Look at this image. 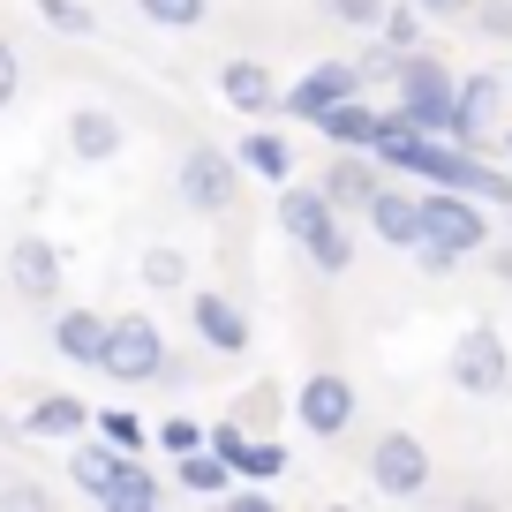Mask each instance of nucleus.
<instances>
[{
    "label": "nucleus",
    "mask_w": 512,
    "mask_h": 512,
    "mask_svg": "<svg viewBox=\"0 0 512 512\" xmlns=\"http://www.w3.org/2000/svg\"><path fill=\"white\" fill-rule=\"evenodd\" d=\"M53 347L91 369L98 347H106V317H98V309H61V317H53Z\"/></svg>",
    "instance_id": "obj_20"
},
{
    "label": "nucleus",
    "mask_w": 512,
    "mask_h": 512,
    "mask_svg": "<svg viewBox=\"0 0 512 512\" xmlns=\"http://www.w3.org/2000/svg\"><path fill=\"white\" fill-rule=\"evenodd\" d=\"M294 422H302L309 437H339L354 422V384L339 377V369H309L302 392H294Z\"/></svg>",
    "instance_id": "obj_9"
},
{
    "label": "nucleus",
    "mask_w": 512,
    "mask_h": 512,
    "mask_svg": "<svg viewBox=\"0 0 512 512\" xmlns=\"http://www.w3.org/2000/svg\"><path fill=\"white\" fill-rule=\"evenodd\" d=\"M279 226H287L294 249H309L317 234L339 226V211H332V196H324L317 181H309V189H302V181H279Z\"/></svg>",
    "instance_id": "obj_13"
},
{
    "label": "nucleus",
    "mask_w": 512,
    "mask_h": 512,
    "mask_svg": "<svg viewBox=\"0 0 512 512\" xmlns=\"http://www.w3.org/2000/svg\"><path fill=\"white\" fill-rule=\"evenodd\" d=\"M369 482H377L384 497H422L430 490V445H422L415 430H384L377 445H369Z\"/></svg>",
    "instance_id": "obj_6"
},
{
    "label": "nucleus",
    "mask_w": 512,
    "mask_h": 512,
    "mask_svg": "<svg viewBox=\"0 0 512 512\" xmlns=\"http://www.w3.org/2000/svg\"><path fill=\"white\" fill-rule=\"evenodd\" d=\"M415 8H422V16H460L467 0H415Z\"/></svg>",
    "instance_id": "obj_39"
},
{
    "label": "nucleus",
    "mask_w": 512,
    "mask_h": 512,
    "mask_svg": "<svg viewBox=\"0 0 512 512\" xmlns=\"http://www.w3.org/2000/svg\"><path fill=\"white\" fill-rule=\"evenodd\" d=\"M377 121H384V106H369V98L354 91V98H339L332 113H317L309 128H317L332 151H369V144H377Z\"/></svg>",
    "instance_id": "obj_17"
},
{
    "label": "nucleus",
    "mask_w": 512,
    "mask_h": 512,
    "mask_svg": "<svg viewBox=\"0 0 512 512\" xmlns=\"http://www.w3.org/2000/svg\"><path fill=\"white\" fill-rule=\"evenodd\" d=\"M354 68H362V83H392V76H400V46H369Z\"/></svg>",
    "instance_id": "obj_33"
},
{
    "label": "nucleus",
    "mask_w": 512,
    "mask_h": 512,
    "mask_svg": "<svg viewBox=\"0 0 512 512\" xmlns=\"http://www.w3.org/2000/svg\"><path fill=\"white\" fill-rule=\"evenodd\" d=\"M226 505H234V512H272V497L256 490V482H241V490H226Z\"/></svg>",
    "instance_id": "obj_38"
},
{
    "label": "nucleus",
    "mask_w": 512,
    "mask_h": 512,
    "mask_svg": "<svg viewBox=\"0 0 512 512\" xmlns=\"http://www.w3.org/2000/svg\"><path fill=\"white\" fill-rule=\"evenodd\" d=\"M309 264H317L324 279H339V272H347V264H354V234H347V226H332V234H317V241H309Z\"/></svg>",
    "instance_id": "obj_29"
},
{
    "label": "nucleus",
    "mask_w": 512,
    "mask_h": 512,
    "mask_svg": "<svg viewBox=\"0 0 512 512\" xmlns=\"http://www.w3.org/2000/svg\"><path fill=\"white\" fill-rule=\"evenodd\" d=\"M144 287H166V294L189 287V256H181L174 241H151L144 249Z\"/></svg>",
    "instance_id": "obj_25"
},
{
    "label": "nucleus",
    "mask_w": 512,
    "mask_h": 512,
    "mask_svg": "<svg viewBox=\"0 0 512 512\" xmlns=\"http://www.w3.org/2000/svg\"><path fill=\"white\" fill-rule=\"evenodd\" d=\"M384 181V166L369 159V151H339V159H324V174H317V189L332 196V211L347 219V211H362L369 204V189Z\"/></svg>",
    "instance_id": "obj_14"
},
{
    "label": "nucleus",
    "mask_w": 512,
    "mask_h": 512,
    "mask_svg": "<svg viewBox=\"0 0 512 512\" xmlns=\"http://www.w3.org/2000/svg\"><path fill=\"white\" fill-rule=\"evenodd\" d=\"M324 16L347 23V31H377V23H384V0H324Z\"/></svg>",
    "instance_id": "obj_32"
},
{
    "label": "nucleus",
    "mask_w": 512,
    "mask_h": 512,
    "mask_svg": "<svg viewBox=\"0 0 512 512\" xmlns=\"http://www.w3.org/2000/svg\"><path fill=\"white\" fill-rule=\"evenodd\" d=\"M490 264H497V279H512V249H490Z\"/></svg>",
    "instance_id": "obj_40"
},
{
    "label": "nucleus",
    "mask_w": 512,
    "mask_h": 512,
    "mask_svg": "<svg viewBox=\"0 0 512 512\" xmlns=\"http://www.w3.org/2000/svg\"><path fill=\"white\" fill-rule=\"evenodd\" d=\"M8 279H16V294H23V302H61L68 264H61V249H53L46 234H23L16 249H8Z\"/></svg>",
    "instance_id": "obj_11"
},
{
    "label": "nucleus",
    "mask_w": 512,
    "mask_h": 512,
    "mask_svg": "<svg viewBox=\"0 0 512 512\" xmlns=\"http://www.w3.org/2000/svg\"><path fill=\"white\" fill-rule=\"evenodd\" d=\"M189 324H196V339H204L211 354H249V309L226 302V294L196 287L189 294Z\"/></svg>",
    "instance_id": "obj_12"
},
{
    "label": "nucleus",
    "mask_w": 512,
    "mask_h": 512,
    "mask_svg": "<svg viewBox=\"0 0 512 512\" xmlns=\"http://www.w3.org/2000/svg\"><path fill=\"white\" fill-rule=\"evenodd\" d=\"M121 144H128V128L113 121L106 106H76V113H68V159H76V166L121 159Z\"/></svg>",
    "instance_id": "obj_15"
},
{
    "label": "nucleus",
    "mask_w": 512,
    "mask_h": 512,
    "mask_svg": "<svg viewBox=\"0 0 512 512\" xmlns=\"http://www.w3.org/2000/svg\"><path fill=\"white\" fill-rule=\"evenodd\" d=\"M505 377H512L505 339H497L490 324H467V332L452 339V384H460L467 400H497V392H505Z\"/></svg>",
    "instance_id": "obj_4"
},
{
    "label": "nucleus",
    "mask_w": 512,
    "mask_h": 512,
    "mask_svg": "<svg viewBox=\"0 0 512 512\" xmlns=\"http://www.w3.org/2000/svg\"><path fill=\"white\" fill-rule=\"evenodd\" d=\"M505 211H512V204H505Z\"/></svg>",
    "instance_id": "obj_43"
},
{
    "label": "nucleus",
    "mask_w": 512,
    "mask_h": 512,
    "mask_svg": "<svg viewBox=\"0 0 512 512\" xmlns=\"http://www.w3.org/2000/svg\"><path fill=\"white\" fill-rule=\"evenodd\" d=\"M505 91H512V76H505Z\"/></svg>",
    "instance_id": "obj_42"
},
{
    "label": "nucleus",
    "mask_w": 512,
    "mask_h": 512,
    "mask_svg": "<svg viewBox=\"0 0 512 512\" xmlns=\"http://www.w3.org/2000/svg\"><path fill=\"white\" fill-rule=\"evenodd\" d=\"M219 98L241 113V121H264V113L279 106V76L264 61H226L219 68Z\"/></svg>",
    "instance_id": "obj_16"
},
{
    "label": "nucleus",
    "mask_w": 512,
    "mask_h": 512,
    "mask_svg": "<svg viewBox=\"0 0 512 512\" xmlns=\"http://www.w3.org/2000/svg\"><path fill=\"white\" fill-rule=\"evenodd\" d=\"M23 430H31V437H83V430H91V407H83L76 392H46V400L23 415Z\"/></svg>",
    "instance_id": "obj_21"
},
{
    "label": "nucleus",
    "mask_w": 512,
    "mask_h": 512,
    "mask_svg": "<svg viewBox=\"0 0 512 512\" xmlns=\"http://www.w3.org/2000/svg\"><path fill=\"white\" fill-rule=\"evenodd\" d=\"M354 91H362V68H354V61H317L309 76H294L287 91H279L272 113H287V121H317V113H332L339 98H354Z\"/></svg>",
    "instance_id": "obj_7"
},
{
    "label": "nucleus",
    "mask_w": 512,
    "mask_h": 512,
    "mask_svg": "<svg viewBox=\"0 0 512 512\" xmlns=\"http://www.w3.org/2000/svg\"><path fill=\"white\" fill-rule=\"evenodd\" d=\"M377 31H384V46H422V8H415V0H400V8H384V23H377Z\"/></svg>",
    "instance_id": "obj_31"
},
{
    "label": "nucleus",
    "mask_w": 512,
    "mask_h": 512,
    "mask_svg": "<svg viewBox=\"0 0 512 512\" xmlns=\"http://www.w3.org/2000/svg\"><path fill=\"white\" fill-rule=\"evenodd\" d=\"M475 31L482 38H512V0H482V8H475Z\"/></svg>",
    "instance_id": "obj_35"
},
{
    "label": "nucleus",
    "mask_w": 512,
    "mask_h": 512,
    "mask_svg": "<svg viewBox=\"0 0 512 512\" xmlns=\"http://www.w3.org/2000/svg\"><path fill=\"white\" fill-rule=\"evenodd\" d=\"M362 219H369V234H377V241H392V249H415V241H422V189L377 181V189H369V204H362Z\"/></svg>",
    "instance_id": "obj_10"
},
{
    "label": "nucleus",
    "mask_w": 512,
    "mask_h": 512,
    "mask_svg": "<svg viewBox=\"0 0 512 512\" xmlns=\"http://www.w3.org/2000/svg\"><path fill=\"white\" fill-rule=\"evenodd\" d=\"M151 445L181 460V452H196V445H204V422H196V415H166L159 430H151Z\"/></svg>",
    "instance_id": "obj_30"
},
{
    "label": "nucleus",
    "mask_w": 512,
    "mask_h": 512,
    "mask_svg": "<svg viewBox=\"0 0 512 512\" xmlns=\"http://www.w3.org/2000/svg\"><path fill=\"white\" fill-rule=\"evenodd\" d=\"M415 256H422V272H430V279H445L452 264H460V249H445V241H415Z\"/></svg>",
    "instance_id": "obj_37"
},
{
    "label": "nucleus",
    "mask_w": 512,
    "mask_h": 512,
    "mask_svg": "<svg viewBox=\"0 0 512 512\" xmlns=\"http://www.w3.org/2000/svg\"><path fill=\"white\" fill-rule=\"evenodd\" d=\"M422 241H445V249L475 256V249H490V211L467 189H422Z\"/></svg>",
    "instance_id": "obj_3"
},
{
    "label": "nucleus",
    "mask_w": 512,
    "mask_h": 512,
    "mask_svg": "<svg viewBox=\"0 0 512 512\" xmlns=\"http://www.w3.org/2000/svg\"><path fill=\"white\" fill-rule=\"evenodd\" d=\"M181 490L189 497H226L234 490V467H226L211 445H196V452H181Z\"/></svg>",
    "instance_id": "obj_22"
},
{
    "label": "nucleus",
    "mask_w": 512,
    "mask_h": 512,
    "mask_svg": "<svg viewBox=\"0 0 512 512\" xmlns=\"http://www.w3.org/2000/svg\"><path fill=\"white\" fill-rule=\"evenodd\" d=\"M68 445H76V452H68V467H76V482H83V490H91V497H106L113 482H121V467L136 460V452L106 445V437H68Z\"/></svg>",
    "instance_id": "obj_18"
},
{
    "label": "nucleus",
    "mask_w": 512,
    "mask_h": 512,
    "mask_svg": "<svg viewBox=\"0 0 512 512\" xmlns=\"http://www.w3.org/2000/svg\"><path fill=\"white\" fill-rule=\"evenodd\" d=\"M234 159L249 166L256 181H294V144H287V136H279V128H249Z\"/></svg>",
    "instance_id": "obj_19"
},
{
    "label": "nucleus",
    "mask_w": 512,
    "mask_h": 512,
    "mask_svg": "<svg viewBox=\"0 0 512 512\" xmlns=\"http://www.w3.org/2000/svg\"><path fill=\"white\" fill-rule=\"evenodd\" d=\"M98 377H113V384H159V369H166V332L136 309V317H106V347H98Z\"/></svg>",
    "instance_id": "obj_2"
},
{
    "label": "nucleus",
    "mask_w": 512,
    "mask_h": 512,
    "mask_svg": "<svg viewBox=\"0 0 512 512\" xmlns=\"http://www.w3.org/2000/svg\"><path fill=\"white\" fill-rule=\"evenodd\" d=\"M181 204L189 211H204V219H219L226 204H234V189H241V159L234 151H219V144H196L189 159H181Z\"/></svg>",
    "instance_id": "obj_5"
},
{
    "label": "nucleus",
    "mask_w": 512,
    "mask_h": 512,
    "mask_svg": "<svg viewBox=\"0 0 512 512\" xmlns=\"http://www.w3.org/2000/svg\"><path fill=\"white\" fill-rule=\"evenodd\" d=\"M505 159H512V128H505Z\"/></svg>",
    "instance_id": "obj_41"
},
{
    "label": "nucleus",
    "mask_w": 512,
    "mask_h": 512,
    "mask_svg": "<svg viewBox=\"0 0 512 512\" xmlns=\"http://www.w3.org/2000/svg\"><path fill=\"white\" fill-rule=\"evenodd\" d=\"M16 91H23V61H16V46L0 38V113L16 106Z\"/></svg>",
    "instance_id": "obj_36"
},
{
    "label": "nucleus",
    "mask_w": 512,
    "mask_h": 512,
    "mask_svg": "<svg viewBox=\"0 0 512 512\" xmlns=\"http://www.w3.org/2000/svg\"><path fill=\"white\" fill-rule=\"evenodd\" d=\"M91 430L106 437V445H121V452H144V445H151V430L136 422V407H106V415H98Z\"/></svg>",
    "instance_id": "obj_26"
},
{
    "label": "nucleus",
    "mask_w": 512,
    "mask_h": 512,
    "mask_svg": "<svg viewBox=\"0 0 512 512\" xmlns=\"http://www.w3.org/2000/svg\"><path fill=\"white\" fill-rule=\"evenodd\" d=\"M287 445H279V437H249V445H241V460H234V482H279L287 475Z\"/></svg>",
    "instance_id": "obj_24"
},
{
    "label": "nucleus",
    "mask_w": 512,
    "mask_h": 512,
    "mask_svg": "<svg viewBox=\"0 0 512 512\" xmlns=\"http://www.w3.org/2000/svg\"><path fill=\"white\" fill-rule=\"evenodd\" d=\"M497 98H505V76L497 68H475V76H460V91H452V144L482 151L490 144V128H497Z\"/></svg>",
    "instance_id": "obj_8"
},
{
    "label": "nucleus",
    "mask_w": 512,
    "mask_h": 512,
    "mask_svg": "<svg viewBox=\"0 0 512 512\" xmlns=\"http://www.w3.org/2000/svg\"><path fill=\"white\" fill-rule=\"evenodd\" d=\"M38 16H46L61 38H98V16L83 8V0H38Z\"/></svg>",
    "instance_id": "obj_28"
},
{
    "label": "nucleus",
    "mask_w": 512,
    "mask_h": 512,
    "mask_svg": "<svg viewBox=\"0 0 512 512\" xmlns=\"http://www.w3.org/2000/svg\"><path fill=\"white\" fill-rule=\"evenodd\" d=\"M204 445L219 452L226 467H234V460H241V445H249V430H241V422H211V430H204Z\"/></svg>",
    "instance_id": "obj_34"
},
{
    "label": "nucleus",
    "mask_w": 512,
    "mask_h": 512,
    "mask_svg": "<svg viewBox=\"0 0 512 512\" xmlns=\"http://www.w3.org/2000/svg\"><path fill=\"white\" fill-rule=\"evenodd\" d=\"M98 505H106V512H151V505H159V475H151L144 460H128V467H121V482H113Z\"/></svg>",
    "instance_id": "obj_23"
},
{
    "label": "nucleus",
    "mask_w": 512,
    "mask_h": 512,
    "mask_svg": "<svg viewBox=\"0 0 512 512\" xmlns=\"http://www.w3.org/2000/svg\"><path fill=\"white\" fill-rule=\"evenodd\" d=\"M392 91H400V121L407 128H422V136H445L452 128V91H460V76H452L437 53H422V46H407L400 53V76H392Z\"/></svg>",
    "instance_id": "obj_1"
},
{
    "label": "nucleus",
    "mask_w": 512,
    "mask_h": 512,
    "mask_svg": "<svg viewBox=\"0 0 512 512\" xmlns=\"http://www.w3.org/2000/svg\"><path fill=\"white\" fill-rule=\"evenodd\" d=\"M136 8H144V23H159V31H196L211 0H136Z\"/></svg>",
    "instance_id": "obj_27"
}]
</instances>
